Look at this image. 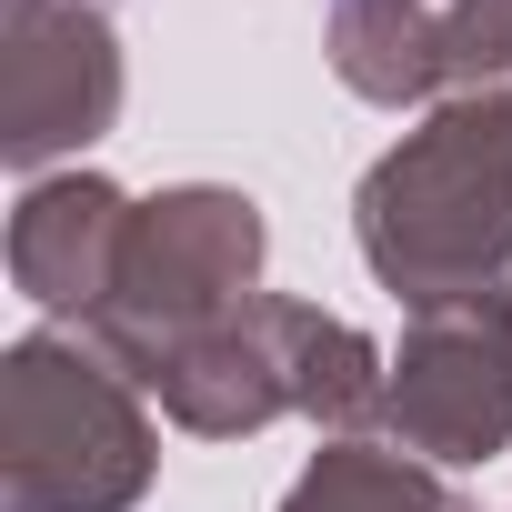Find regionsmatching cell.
Wrapping results in <instances>:
<instances>
[{"label":"cell","mask_w":512,"mask_h":512,"mask_svg":"<svg viewBox=\"0 0 512 512\" xmlns=\"http://www.w3.org/2000/svg\"><path fill=\"white\" fill-rule=\"evenodd\" d=\"M151 392H161V412L191 442H251V432H272L282 412H302V382H292V292H251L231 322H211L201 342H181Z\"/></svg>","instance_id":"7"},{"label":"cell","mask_w":512,"mask_h":512,"mask_svg":"<svg viewBox=\"0 0 512 512\" xmlns=\"http://www.w3.org/2000/svg\"><path fill=\"white\" fill-rule=\"evenodd\" d=\"M332 81L372 111L512 91V0H332Z\"/></svg>","instance_id":"6"},{"label":"cell","mask_w":512,"mask_h":512,"mask_svg":"<svg viewBox=\"0 0 512 512\" xmlns=\"http://www.w3.org/2000/svg\"><path fill=\"white\" fill-rule=\"evenodd\" d=\"M131 191L101 181V171H51V181H21L11 201V292L51 322H91L111 302V272H121V241H131Z\"/></svg>","instance_id":"8"},{"label":"cell","mask_w":512,"mask_h":512,"mask_svg":"<svg viewBox=\"0 0 512 512\" xmlns=\"http://www.w3.org/2000/svg\"><path fill=\"white\" fill-rule=\"evenodd\" d=\"M382 442H402L432 472L512 452V292H462L402 322Z\"/></svg>","instance_id":"4"},{"label":"cell","mask_w":512,"mask_h":512,"mask_svg":"<svg viewBox=\"0 0 512 512\" xmlns=\"http://www.w3.org/2000/svg\"><path fill=\"white\" fill-rule=\"evenodd\" d=\"M262 262H272V221H262L251 191H231V181H171V191H151L131 211L111 302L91 322H71V332H91L151 392L181 342H201L211 322H231L251 292H262Z\"/></svg>","instance_id":"3"},{"label":"cell","mask_w":512,"mask_h":512,"mask_svg":"<svg viewBox=\"0 0 512 512\" xmlns=\"http://www.w3.org/2000/svg\"><path fill=\"white\" fill-rule=\"evenodd\" d=\"M121 31L101 0H0V161L51 181L121 121Z\"/></svg>","instance_id":"5"},{"label":"cell","mask_w":512,"mask_h":512,"mask_svg":"<svg viewBox=\"0 0 512 512\" xmlns=\"http://www.w3.org/2000/svg\"><path fill=\"white\" fill-rule=\"evenodd\" d=\"M161 472L141 382L71 322L0 352V512H131Z\"/></svg>","instance_id":"2"},{"label":"cell","mask_w":512,"mask_h":512,"mask_svg":"<svg viewBox=\"0 0 512 512\" xmlns=\"http://www.w3.org/2000/svg\"><path fill=\"white\" fill-rule=\"evenodd\" d=\"M362 272L432 312L462 292H502L512 272V91H462L422 111L352 191Z\"/></svg>","instance_id":"1"},{"label":"cell","mask_w":512,"mask_h":512,"mask_svg":"<svg viewBox=\"0 0 512 512\" xmlns=\"http://www.w3.org/2000/svg\"><path fill=\"white\" fill-rule=\"evenodd\" d=\"M282 512H472L432 462H412L402 442L362 432V442H322L302 462V482L282 492Z\"/></svg>","instance_id":"9"}]
</instances>
